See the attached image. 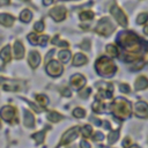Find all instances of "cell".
<instances>
[{
    "mask_svg": "<svg viewBox=\"0 0 148 148\" xmlns=\"http://www.w3.org/2000/svg\"><path fill=\"white\" fill-rule=\"evenodd\" d=\"M89 45H90L89 40H88V39H84V40L81 43V49H83V50H89Z\"/></svg>",
    "mask_w": 148,
    "mask_h": 148,
    "instance_id": "8d00e7d4",
    "label": "cell"
},
{
    "mask_svg": "<svg viewBox=\"0 0 148 148\" xmlns=\"http://www.w3.org/2000/svg\"><path fill=\"white\" fill-rule=\"evenodd\" d=\"M50 16L54 20V21H62L66 16V9L64 7H60V6H57L54 8H52L50 10Z\"/></svg>",
    "mask_w": 148,
    "mask_h": 148,
    "instance_id": "9c48e42d",
    "label": "cell"
},
{
    "mask_svg": "<svg viewBox=\"0 0 148 148\" xmlns=\"http://www.w3.org/2000/svg\"><path fill=\"white\" fill-rule=\"evenodd\" d=\"M81 133H82V135H83L84 138H88V136L92 133L91 126H90V125H84V126L81 128Z\"/></svg>",
    "mask_w": 148,
    "mask_h": 148,
    "instance_id": "83f0119b",
    "label": "cell"
},
{
    "mask_svg": "<svg viewBox=\"0 0 148 148\" xmlns=\"http://www.w3.org/2000/svg\"><path fill=\"white\" fill-rule=\"evenodd\" d=\"M20 18H21V21H23V22H29V21L32 18V14H31V12H30L29 9H24V10L20 14Z\"/></svg>",
    "mask_w": 148,
    "mask_h": 148,
    "instance_id": "7402d4cb",
    "label": "cell"
},
{
    "mask_svg": "<svg viewBox=\"0 0 148 148\" xmlns=\"http://www.w3.org/2000/svg\"><path fill=\"white\" fill-rule=\"evenodd\" d=\"M0 57H1V59H2L5 62H7V61L10 60L12 54H10V46H9V45H6V46L1 50V52H0Z\"/></svg>",
    "mask_w": 148,
    "mask_h": 148,
    "instance_id": "ac0fdd59",
    "label": "cell"
},
{
    "mask_svg": "<svg viewBox=\"0 0 148 148\" xmlns=\"http://www.w3.org/2000/svg\"><path fill=\"white\" fill-rule=\"evenodd\" d=\"M119 43L127 50V51H132V52H136L140 50V40L138 38V36L131 31L128 32H124L121 34V36L119 37Z\"/></svg>",
    "mask_w": 148,
    "mask_h": 148,
    "instance_id": "3957f363",
    "label": "cell"
},
{
    "mask_svg": "<svg viewBox=\"0 0 148 148\" xmlns=\"http://www.w3.org/2000/svg\"><path fill=\"white\" fill-rule=\"evenodd\" d=\"M134 113L139 118L148 117V104L146 102H138L134 105Z\"/></svg>",
    "mask_w": 148,
    "mask_h": 148,
    "instance_id": "ba28073f",
    "label": "cell"
},
{
    "mask_svg": "<svg viewBox=\"0 0 148 148\" xmlns=\"http://www.w3.org/2000/svg\"><path fill=\"white\" fill-rule=\"evenodd\" d=\"M80 147L81 148H90V143H88V141H81V143H80Z\"/></svg>",
    "mask_w": 148,
    "mask_h": 148,
    "instance_id": "ab89813d",
    "label": "cell"
},
{
    "mask_svg": "<svg viewBox=\"0 0 148 148\" xmlns=\"http://www.w3.org/2000/svg\"><path fill=\"white\" fill-rule=\"evenodd\" d=\"M128 148H140V147H139V146H135V145H134V146H131V147H128Z\"/></svg>",
    "mask_w": 148,
    "mask_h": 148,
    "instance_id": "ee69618b",
    "label": "cell"
},
{
    "mask_svg": "<svg viewBox=\"0 0 148 148\" xmlns=\"http://www.w3.org/2000/svg\"><path fill=\"white\" fill-rule=\"evenodd\" d=\"M36 99H37V102H38V104L42 106V108H45L47 104H49V98L45 96V95H37L36 96Z\"/></svg>",
    "mask_w": 148,
    "mask_h": 148,
    "instance_id": "d4e9b609",
    "label": "cell"
},
{
    "mask_svg": "<svg viewBox=\"0 0 148 148\" xmlns=\"http://www.w3.org/2000/svg\"><path fill=\"white\" fill-rule=\"evenodd\" d=\"M61 94H62L64 96H66V97H69V96H71V90H69L68 88H64V89L61 90Z\"/></svg>",
    "mask_w": 148,
    "mask_h": 148,
    "instance_id": "f35d334b",
    "label": "cell"
},
{
    "mask_svg": "<svg viewBox=\"0 0 148 148\" xmlns=\"http://www.w3.org/2000/svg\"><path fill=\"white\" fill-rule=\"evenodd\" d=\"M0 128H1V121H0Z\"/></svg>",
    "mask_w": 148,
    "mask_h": 148,
    "instance_id": "c3c4849f",
    "label": "cell"
},
{
    "mask_svg": "<svg viewBox=\"0 0 148 148\" xmlns=\"http://www.w3.org/2000/svg\"><path fill=\"white\" fill-rule=\"evenodd\" d=\"M44 135H45V132H37L32 135V139H35L37 143H40L44 141Z\"/></svg>",
    "mask_w": 148,
    "mask_h": 148,
    "instance_id": "f1b7e54d",
    "label": "cell"
},
{
    "mask_svg": "<svg viewBox=\"0 0 148 148\" xmlns=\"http://www.w3.org/2000/svg\"><path fill=\"white\" fill-rule=\"evenodd\" d=\"M0 114L2 117V119L7 120V121H12L15 117V109L10 105H7V106H3L0 111Z\"/></svg>",
    "mask_w": 148,
    "mask_h": 148,
    "instance_id": "30bf717a",
    "label": "cell"
},
{
    "mask_svg": "<svg viewBox=\"0 0 148 148\" xmlns=\"http://www.w3.org/2000/svg\"><path fill=\"white\" fill-rule=\"evenodd\" d=\"M79 135V127H74V128H71L68 131H66L64 133V135L61 136V140H60V145H67L72 141H74Z\"/></svg>",
    "mask_w": 148,
    "mask_h": 148,
    "instance_id": "8992f818",
    "label": "cell"
},
{
    "mask_svg": "<svg viewBox=\"0 0 148 148\" xmlns=\"http://www.w3.org/2000/svg\"><path fill=\"white\" fill-rule=\"evenodd\" d=\"M111 110H112L114 117H117L120 120H124L131 113V103L124 98H117L112 103Z\"/></svg>",
    "mask_w": 148,
    "mask_h": 148,
    "instance_id": "7a4b0ae2",
    "label": "cell"
},
{
    "mask_svg": "<svg viewBox=\"0 0 148 148\" xmlns=\"http://www.w3.org/2000/svg\"><path fill=\"white\" fill-rule=\"evenodd\" d=\"M34 28H35V30H36V31L42 32V31L44 30V23H43L42 21H38V22H36V23H35Z\"/></svg>",
    "mask_w": 148,
    "mask_h": 148,
    "instance_id": "836d02e7",
    "label": "cell"
},
{
    "mask_svg": "<svg viewBox=\"0 0 148 148\" xmlns=\"http://www.w3.org/2000/svg\"><path fill=\"white\" fill-rule=\"evenodd\" d=\"M104 139V135L102 132H96L94 135H92V140L94 141H102Z\"/></svg>",
    "mask_w": 148,
    "mask_h": 148,
    "instance_id": "e575fe53",
    "label": "cell"
},
{
    "mask_svg": "<svg viewBox=\"0 0 148 148\" xmlns=\"http://www.w3.org/2000/svg\"><path fill=\"white\" fill-rule=\"evenodd\" d=\"M13 53H14V57L16 59H21L24 54V47L22 45V43L20 40H16L14 43V46H13Z\"/></svg>",
    "mask_w": 148,
    "mask_h": 148,
    "instance_id": "7c38bea8",
    "label": "cell"
},
{
    "mask_svg": "<svg viewBox=\"0 0 148 148\" xmlns=\"http://www.w3.org/2000/svg\"><path fill=\"white\" fill-rule=\"evenodd\" d=\"M118 136H119V131H111L108 135V142L110 145L114 143L117 140H118Z\"/></svg>",
    "mask_w": 148,
    "mask_h": 148,
    "instance_id": "cb8c5ba5",
    "label": "cell"
},
{
    "mask_svg": "<svg viewBox=\"0 0 148 148\" xmlns=\"http://www.w3.org/2000/svg\"><path fill=\"white\" fill-rule=\"evenodd\" d=\"M143 32H145L146 35H148V24H147V25L143 28Z\"/></svg>",
    "mask_w": 148,
    "mask_h": 148,
    "instance_id": "7bdbcfd3",
    "label": "cell"
},
{
    "mask_svg": "<svg viewBox=\"0 0 148 148\" xmlns=\"http://www.w3.org/2000/svg\"><path fill=\"white\" fill-rule=\"evenodd\" d=\"M58 57H59L60 61H62V62H67V61L69 60V58H71V52H69L68 50H62V51L59 52Z\"/></svg>",
    "mask_w": 148,
    "mask_h": 148,
    "instance_id": "603a6c76",
    "label": "cell"
},
{
    "mask_svg": "<svg viewBox=\"0 0 148 148\" xmlns=\"http://www.w3.org/2000/svg\"><path fill=\"white\" fill-rule=\"evenodd\" d=\"M73 114H74V117H76V118H83V117L86 116V111H84L83 109H81V108H76V109H74Z\"/></svg>",
    "mask_w": 148,
    "mask_h": 148,
    "instance_id": "f546056e",
    "label": "cell"
},
{
    "mask_svg": "<svg viewBox=\"0 0 148 148\" xmlns=\"http://www.w3.org/2000/svg\"><path fill=\"white\" fill-rule=\"evenodd\" d=\"M79 17H80L81 20H83V21H86V20H91V18L94 17V13H92L91 10H86V12H82V13L79 15Z\"/></svg>",
    "mask_w": 148,
    "mask_h": 148,
    "instance_id": "484cf974",
    "label": "cell"
},
{
    "mask_svg": "<svg viewBox=\"0 0 148 148\" xmlns=\"http://www.w3.org/2000/svg\"><path fill=\"white\" fill-rule=\"evenodd\" d=\"M113 30H114V25L110 21V18H108V17L101 18L99 22L97 23V27H96L97 34H99L102 36H109Z\"/></svg>",
    "mask_w": 148,
    "mask_h": 148,
    "instance_id": "277c9868",
    "label": "cell"
},
{
    "mask_svg": "<svg viewBox=\"0 0 148 148\" xmlns=\"http://www.w3.org/2000/svg\"><path fill=\"white\" fill-rule=\"evenodd\" d=\"M125 61H127V62H130V61H133V60H135L136 59V57L135 56H132V54H127L125 58Z\"/></svg>",
    "mask_w": 148,
    "mask_h": 148,
    "instance_id": "74e56055",
    "label": "cell"
},
{
    "mask_svg": "<svg viewBox=\"0 0 148 148\" xmlns=\"http://www.w3.org/2000/svg\"><path fill=\"white\" fill-rule=\"evenodd\" d=\"M111 14L113 15V17L116 18V21L121 25V27H126L127 25V18L126 15L124 14V12L117 7V6H112L111 7Z\"/></svg>",
    "mask_w": 148,
    "mask_h": 148,
    "instance_id": "5b68a950",
    "label": "cell"
},
{
    "mask_svg": "<svg viewBox=\"0 0 148 148\" xmlns=\"http://www.w3.org/2000/svg\"><path fill=\"white\" fill-rule=\"evenodd\" d=\"M61 118H62V117H61V114H60V113H58L57 111H51V112H49V113H47V119H49L50 121L57 123V121H59Z\"/></svg>",
    "mask_w": 148,
    "mask_h": 148,
    "instance_id": "44dd1931",
    "label": "cell"
},
{
    "mask_svg": "<svg viewBox=\"0 0 148 148\" xmlns=\"http://www.w3.org/2000/svg\"><path fill=\"white\" fill-rule=\"evenodd\" d=\"M46 72L51 75V76H58L62 73V66L56 61V60H51L47 62L46 65Z\"/></svg>",
    "mask_w": 148,
    "mask_h": 148,
    "instance_id": "52a82bcc",
    "label": "cell"
},
{
    "mask_svg": "<svg viewBox=\"0 0 148 148\" xmlns=\"http://www.w3.org/2000/svg\"><path fill=\"white\" fill-rule=\"evenodd\" d=\"M3 81H5V79H3V77H1V76H0V83H2V82H3Z\"/></svg>",
    "mask_w": 148,
    "mask_h": 148,
    "instance_id": "bcb514c9",
    "label": "cell"
},
{
    "mask_svg": "<svg viewBox=\"0 0 148 148\" xmlns=\"http://www.w3.org/2000/svg\"><path fill=\"white\" fill-rule=\"evenodd\" d=\"M147 20H148V14H147V13H141V14L138 16V18H136V23H138V24H142V23H145Z\"/></svg>",
    "mask_w": 148,
    "mask_h": 148,
    "instance_id": "4dcf8cb0",
    "label": "cell"
},
{
    "mask_svg": "<svg viewBox=\"0 0 148 148\" xmlns=\"http://www.w3.org/2000/svg\"><path fill=\"white\" fill-rule=\"evenodd\" d=\"M28 39H29V42H30L31 44L37 45L38 42H39V36H37V35H35V34H30V35L28 36Z\"/></svg>",
    "mask_w": 148,
    "mask_h": 148,
    "instance_id": "1f68e13d",
    "label": "cell"
},
{
    "mask_svg": "<svg viewBox=\"0 0 148 148\" xmlns=\"http://www.w3.org/2000/svg\"><path fill=\"white\" fill-rule=\"evenodd\" d=\"M105 51H106L108 56H109V57H111V58H114V57H117V56H118V49H117L114 45H112V44L106 45Z\"/></svg>",
    "mask_w": 148,
    "mask_h": 148,
    "instance_id": "d6986e66",
    "label": "cell"
},
{
    "mask_svg": "<svg viewBox=\"0 0 148 148\" xmlns=\"http://www.w3.org/2000/svg\"><path fill=\"white\" fill-rule=\"evenodd\" d=\"M90 91H91L90 88H86V89H83L82 91L79 92V96H80L81 98H87V97L90 95Z\"/></svg>",
    "mask_w": 148,
    "mask_h": 148,
    "instance_id": "d6a6232c",
    "label": "cell"
},
{
    "mask_svg": "<svg viewBox=\"0 0 148 148\" xmlns=\"http://www.w3.org/2000/svg\"><path fill=\"white\" fill-rule=\"evenodd\" d=\"M119 89H120V91L124 92V94H128V92H130V87H128L127 84H124V83L120 84V86H119Z\"/></svg>",
    "mask_w": 148,
    "mask_h": 148,
    "instance_id": "d590c367",
    "label": "cell"
},
{
    "mask_svg": "<svg viewBox=\"0 0 148 148\" xmlns=\"http://www.w3.org/2000/svg\"><path fill=\"white\" fill-rule=\"evenodd\" d=\"M23 124L27 127H32L35 124V118H34L32 113L28 110H23Z\"/></svg>",
    "mask_w": 148,
    "mask_h": 148,
    "instance_id": "5bb4252c",
    "label": "cell"
},
{
    "mask_svg": "<svg viewBox=\"0 0 148 148\" xmlns=\"http://www.w3.org/2000/svg\"><path fill=\"white\" fill-rule=\"evenodd\" d=\"M95 67H96V71L98 72L99 75L102 76H112L116 71H117V67L116 65L113 64V61L104 56L99 57L97 60H96V64H95Z\"/></svg>",
    "mask_w": 148,
    "mask_h": 148,
    "instance_id": "6da1fadb",
    "label": "cell"
},
{
    "mask_svg": "<svg viewBox=\"0 0 148 148\" xmlns=\"http://www.w3.org/2000/svg\"><path fill=\"white\" fill-rule=\"evenodd\" d=\"M71 83L72 86L75 88V89H81L84 84H86V79L83 75L81 74H74L72 77H71Z\"/></svg>",
    "mask_w": 148,
    "mask_h": 148,
    "instance_id": "8fae6325",
    "label": "cell"
},
{
    "mask_svg": "<svg viewBox=\"0 0 148 148\" xmlns=\"http://www.w3.org/2000/svg\"><path fill=\"white\" fill-rule=\"evenodd\" d=\"M28 60H29L30 66H31L32 68H36V67L39 65V62H40V56H39V53H38L37 51H31V52L29 53Z\"/></svg>",
    "mask_w": 148,
    "mask_h": 148,
    "instance_id": "4fadbf2b",
    "label": "cell"
},
{
    "mask_svg": "<svg viewBox=\"0 0 148 148\" xmlns=\"http://www.w3.org/2000/svg\"><path fill=\"white\" fill-rule=\"evenodd\" d=\"M69 148H76V147H69Z\"/></svg>",
    "mask_w": 148,
    "mask_h": 148,
    "instance_id": "7dc6e473",
    "label": "cell"
},
{
    "mask_svg": "<svg viewBox=\"0 0 148 148\" xmlns=\"http://www.w3.org/2000/svg\"><path fill=\"white\" fill-rule=\"evenodd\" d=\"M3 89L6 91H17L20 88L16 83H6V84H3Z\"/></svg>",
    "mask_w": 148,
    "mask_h": 148,
    "instance_id": "4316f807",
    "label": "cell"
},
{
    "mask_svg": "<svg viewBox=\"0 0 148 148\" xmlns=\"http://www.w3.org/2000/svg\"><path fill=\"white\" fill-rule=\"evenodd\" d=\"M92 110L95 112H104L105 111V104L101 101H96L92 104Z\"/></svg>",
    "mask_w": 148,
    "mask_h": 148,
    "instance_id": "ffe728a7",
    "label": "cell"
},
{
    "mask_svg": "<svg viewBox=\"0 0 148 148\" xmlns=\"http://www.w3.org/2000/svg\"><path fill=\"white\" fill-rule=\"evenodd\" d=\"M53 2V0H43V3L45 5V6H49V5H51Z\"/></svg>",
    "mask_w": 148,
    "mask_h": 148,
    "instance_id": "b9f144b4",
    "label": "cell"
},
{
    "mask_svg": "<svg viewBox=\"0 0 148 148\" xmlns=\"http://www.w3.org/2000/svg\"><path fill=\"white\" fill-rule=\"evenodd\" d=\"M148 87V80L146 76H139L134 82V88L136 90H142Z\"/></svg>",
    "mask_w": 148,
    "mask_h": 148,
    "instance_id": "9a60e30c",
    "label": "cell"
},
{
    "mask_svg": "<svg viewBox=\"0 0 148 148\" xmlns=\"http://www.w3.org/2000/svg\"><path fill=\"white\" fill-rule=\"evenodd\" d=\"M87 61H88V58H87L84 54H82V53H76V54L74 56V59H73V65H74V66H82V65H84Z\"/></svg>",
    "mask_w": 148,
    "mask_h": 148,
    "instance_id": "e0dca14e",
    "label": "cell"
},
{
    "mask_svg": "<svg viewBox=\"0 0 148 148\" xmlns=\"http://www.w3.org/2000/svg\"><path fill=\"white\" fill-rule=\"evenodd\" d=\"M0 23L5 27H12L14 24V17L9 14H0Z\"/></svg>",
    "mask_w": 148,
    "mask_h": 148,
    "instance_id": "2e32d148",
    "label": "cell"
},
{
    "mask_svg": "<svg viewBox=\"0 0 148 148\" xmlns=\"http://www.w3.org/2000/svg\"><path fill=\"white\" fill-rule=\"evenodd\" d=\"M3 3H9V0H2Z\"/></svg>",
    "mask_w": 148,
    "mask_h": 148,
    "instance_id": "f6af8a7d",
    "label": "cell"
},
{
    "mask_svg": "<svg viewBox=\"0 0 148 148\" xmlns=\"http://www.w3.org/2000/svg\"><path fill=\"white\" fill-rule=\"evenodd\" d=\"M130 143H131V140H130L128 138H126V139L123 141V146H124L125 148H127V147L130 146Z\"/></svg>",
    "mask_w": 148,
    "mask_h": 148,
    "instance_id": "60d3db41",
    "label": "cell"
}]
</instances>
